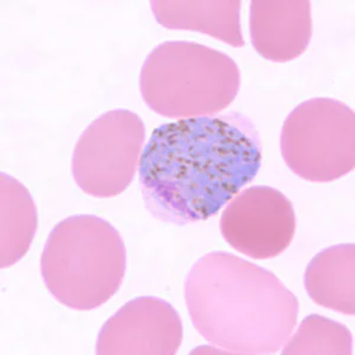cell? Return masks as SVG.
<instances>
[{
    "label": "cell",
    "instance_id": "52a82bcc",
    "mask_svg": "<svg viewBox=\"0 0 355 355\" xmlns=\"http://www.w3.org/2000/svg\"><path fill=\"white\" fill-rule=\"evenodd\" d=\"M223 239L252 259H271L287 250L296 231L293 202L270 186H252L234 196L219 220Z\"/></svg>",
    "mask_w": 355,
    "mask_h": 355
},
{
    "label": "cell",
    "instance_id": "9c48e42d",
    "mask_svg": "<svg viewBox=\"0 0 355 355\" xmlns=\"http://www.w3.org/2000/svg\"><path fill=\"white\" fill-rule=\"evenodd\" d=\"M313 35L308 0H252L251 43L259 56L275 63L294 61L304 53Z\"/></svg>",
    "mask_w": 355,
    "mask_h": 355
},
{
    "label": "cell",
    "instance_id": "3957f363",
    "mask_svg": "<svg viewBox=\"0 0 355 355\" xmlns=\"http://www.w3.org/2000/svg\"><path fill=\"white\" fill-rule=\"evenodd\" d=\"M127 269L121 234L93 214H76L55 225L41 256L45 287L73 311H93L120 289Z\"/></svg>",
    "mask_w": 355,
    "mask_h": 355
},
{
    "label": "cell",
    "instance_id": "30bf717a",
    "mask_svg": "<svg viewBox=\"0 0 355 355\" xmlns=\"http://www.w3.org/2000/svg\"><path fill=\"white\" fill-rule=\"evenodd\" d=\"M239 0H153L150 10L159 24L168 30L198 31L242 48L245 44L241 26Z\"/></svg>",
    "mask_w": 355,
    "mask_h": 355
},
{
    "label": "cell",
    "instance_id": "4fadbf2b",
    "mask_svg": "<svg viewBox=\"0 0 355 355\" xmlns=\"http://www.w3.org/2000/svg\"><path fill=\"white\" fill-rule=\"evenodd\" d=\"M282 354L352 355L353 335L343 323L322 315H308L283 345Z\"/></svg>",
    "mask_w": 355,
    "mask_h": 355
},
{
    "label": "cell",
    "instance_id": "6da1fadb",
    "mask_svg": "<svg viewBox=\"0 0 355 355\" xmlns=\"http://www.w3.org/2000/svg\"><path fill=\"white\" fill-rule=\"evenodd\" d=\"M262 157L259 130L239 112L159 125L139 162L146 209L173 225L211 218L254 180Z\"/></svg>",
    "mask_w": 355,
    "mask_h": 355
},
{
    "label": "cell",
    "instance_id": "8fae6325",
    "mask_svg": "<svg viewBox=\"0 0 355 355\" xmlns=\"http://www.w3.org/2000/svg\"><path fill=\"white\" fill-rule=\"evenodd\" d=\"M308 296L321 307L355 314V246H329L315 254L304 271Z\"/></svg>",
    "mask_w": 355,
    "mask_h": 355
},
{
    "label": "cell",
    "instance_id": "8992f818",
    "mask_svg": "<svg viewBox=\"0 0 355 355\" xmlns=\"http://www.w3.org/2000/svg\"><path fill=\"white\" fill-rule=\"evenodd\" d=\"M141 117L127 110L102 114L83 130L71 160L76 185L94 198H112L133 182L145 142Z\"/></svg>",
    "mask_w": 355,
    "mask_h": 355
},
{
    "label": "cell",
    "instance_id": "5b68a950",
    "mask_svg": "<svg viewBox=\"0 0 355 355\" xmlns=\"http://www.w3.org/2000/svg\"><path fill=\"white\" fill-rule=\"evenodd\" d=\"M279 146L297 177L311 182L338 180L354 170V112L328 97L302 102L283 123Z\"/></svg>",
    "mask_w": 355,
    "mask_h": 355
},
{
    "label": "cell",
    "instance_id": "7c38bea8",
    "mask_svg": "<svg viewBox=\"0 0 355 355\" xmlns=\"http://www.w3.org/2000/svg\"><path fill=\"white\" fill-rule=\"evenodd\" d=\"M1 191V269L19 262L30 250L36 236V204L21 182L0 174Z\"/></svg>",
    "mask_w": 355,
    "mask_h": 355
},
{
    "label": "cell",
    "instance_id": "7a4b0ae2",
    "mask_svg": "<svg viewBox=\"0 0 355 355\" xmlns=\"http://www.w3.org/2000/svg\"><path fill=\"white\" fill-rule=\"evenodd\" d=\"M184 296L194 328L227 354H275L297 324L296 295L274 272L225 251L194 263Z\"/></svg>",
    "mask_w": 355,
    "mask_h": 355
},
{
    "label": "cell",
    "instance_id": "277c9868",
    "mask_svg": "<svg viewBox=\"0 0 355 355\" xmlns=\"http://www.w3.org/2000/svg\"><path fill=\"white\" fill-rule=\"evenodd\" d=\"M241 88L239 65L223 51L186 41L164 42L146 57L140 93L160 116H211L226 110Z\"/></svg>",
    "mask_w": 355,
    "mask_h": 355
},
{
    "label": "cell",
    "instance_id": "ba28073f",
    "mask_svg": "<svg viewBox=\"0 0 355 355\" xmlns=\"http://www.w3.org/2000/svg\"><path fill=\"white\" fill-rule=\"evenodd\" d=\"M184 338L180 315L165 300H130L98 331L100 355H174Z\"/></svg>",
    "mask_w": 355,
    "mask_h": 355
}]
</instances>
